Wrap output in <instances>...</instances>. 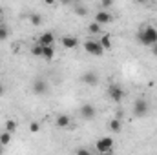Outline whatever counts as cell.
<instances>
[{
  "label": "cell",
  "mask_w": 157,
  "mask_h": 155,
  "mask_svg": "<svg viewBox=\"0 0 157 155\" xmlns=\"http://www.w3.org/2000/svg\"><path fill=\"white\" fill-rule=\"evenodd\" d=\"M137 40L143 46H154L157 44V29L154 26H143L137 33Z\"/></svg>",
  "instance_id": "1"
},
{
  "label": "cell",
  "mask_w": 157,
  "mask_h": 155,
  "mask_svg": "<svg viewBox=\"0 0 157 155\" xmlns=\"http://www.w3.org/2000/svg\"><path fill=\"white\" fill-rule=\"evenodd\" d=\"M84 49H86V53H90L93 57H102L104 55V47L101 46V42L99 40H93V39L84 42Z\"/></svg>",
  "instance_id": "2"
},
{
  "label": "cell",
  "mask_w": 157,
  "mask_h": 155,
  "mask_svg": "<svg viewBox=\"0 0 157 155\" xmlns=\"http://www.w3.org/2000/svg\"><path fill=\"white\" fill-rule=\"evenodd\" d=\"M106 95L113 100V102H121L122 99H124V89H122V86H119L115 82H112L110 86H108V89H106Z\"/></svg>",
  "instance_id": "3"
},
{
  "label": "cell",
  "mask_w": 157,
  "mask_h": 155,
  "mask_svg": "<svg viewBox=\"0 0 157 155\" xmlns=\"http://www.w3.org/2000/svg\"><path fill=\"white\" fill-rule=\"evenodd\" d=\"M95 150L99 153H112L113 152V139L112 137H101L95 142Z\"/></svg>",
  "instance_id": "4"
},
{
  "label": "cell",
  "mask_w": 157,
  "mask_h": 155,
  "mask_svg": "<svg viewBox=\"0 0 157 155\" xmlns=\"http://www.w3.org/2000/svg\"><path fill=\"white\" fill-rule=\"evenodd\" d=\"M148 113V102L144 99H137L133 102V115L135 117H144Z\"/></svg>",
  "instance_id": "5"
},
{
  "label": "cell",
  "mask_w": 157,
  "mask_h": 155,
  "mask_svg": "<svg viewBox=\"0 0 157 155\" xmlns=\"http://www.w3.org/2000/svg\"><path fill=\"white\" fill-rule=\"evenodd\" d=\"M95 113H97V110H95L93 104H82L78 108V115L82 117V119H86V120H91L95 117Z\"/></svg>",
  "instance_id": "6"
},
{
  "label": "cell",
  "mask_w": 157,
  "mask_h": 155,
  "mask_svg": "<svg viewBox=\"0 0 157 155\" xmlns=\"http://www.w3.org/2000/svg\"><path fill=\"white\" fill-rule=\"evenodd\" d=\"M95 22H99L101 26H104V24L113 22V17L108 13V9H101V11H97V13H95Z\"/></svg>",
  "instance_id": "7"
},
{
  "label": "cell",
  "mask_w": 157,
  "mask_h": 155,
  "mask_svg": "<svg viewBox=\"0 0 157 155\" xmlns=\"http://www.w3.org/2000/svg\"><path fill=\"white\" fill-rule=\"evenodd\" d=\"M80 80H82L86 86H97V84H99V75H97L95 71H86Z\"/></svg>",
  "instance_id": "8"
},
{
  "label": "cell",
  "mask_w": 157,
  "mask_h": 155,
  "mask_svg": "<svg viewBox=\"0 0 157 155\" xmlns=\"http://www.w3.org/2000/svg\"><path fill=\"white\" fill-rule=\"evenodd\" d=\"M33 91H35V95H44V93H48V82L42 80V78H37V80L33 82Z\"/></svg>",
  "instance_id": "9"
},
{
  "label": "cell",
  "mask_w": 157,
  "mask_h": 155,
  "mask_svg": "<svg viewBox=\"0 0 157 155\" xmlns=\"http://www.w3.org/2000/svg\"><path fill=\"white\" fill-rule=\"evenodd\" d=\"M62 47H66V49H73V47H77L78 46V39L75 37H71V35H66V37H62Z\"/></svg>",
  "instance_id": "10"
},
{
  "label": "cell",
  "mask_w": 157,
  "mask_h": 155,
  "mask_svg": "<svg viewBox=\"0 0 157 155\" xmlns=\"http://www.w3.org/2000/svg\"><path fill=\"white\" fill-rule=\"evenodd\" d=\"M53 40H55V35L51 31H46V33H42L39 37V44H42V46H51Z\"/></svg>",
  "instance_id": "11"
},
{
  "label": "cell",
  "mask_w": 157,
  "mask_h": 155,
  "mask_svg": "<svg viewBox=\"0 0 157 155\" xmlns=\"http://www.w3.org/2000/svg\"><path fill=\"white\" fill-rule=\"evenodd\" d=\"M55 124H57V128L64 130V128H70L71 120H70V117H68V115H59L57 119H55Z\"/></svg>",
  "instance_id": "12"
},
{
  "label": "cell",
  "mask_w": 157,
  "mask_h": 155,
  "mask_svg": "<svg viewBox=\"0 0 157 155\" xmlns=\"http://www.w3.org/2000/svg\"><path fill=\"white\" fill-rule=\"evenodd\" d=\"M108 128H110V131H113V133H119L121 130H122V120L121 119H112L110 122H108Z\"/></svg>",
  "instance_id": "13"
},
{
  "label": "cell",
  "mask_w": 157,
  "mask_h": 155,
  "mask_svg": "<svg viewBox=\"0 0 157 155\" xmlns=\"http://www.w3.org/2000/svg\"><path fill=\"white\" fill-rule=\"evenodd\" d=\"M42 57H44V59H48V60H51V59L55 57L53 44H51V46H42Z\"/></svg>",
  "instance_id": "14"
},
{
  "label": "cell",
  "mask_w": 157,
  "mask_h": 155,
  "mask_svg": "<svg viewBox=\"0 0 157 155\" xmlns=\"http://www.w3.org/2000/svg\"><path fill=\"white\" fill-rule=\"evenodd\" d=\"M9 142H11V133H9V131L6 130L4 133H0V144H4V146H7Z\"/></svg>",
  "instance_id": "15"
},
{
  "label": "cell",
  "mask_w": 157,
  "mask_h": 155,
  "mask_svg": "<svg viewBox=\"0 0 157 155\" xmlns=\"http://www.w3.org/2000/svg\"><path fill=\"white\" fill-rule=\"evenodd\" d=\"M99 42H101V46H102L104 49H110V47H112V40H110V35H102Z\"/></svg>",
  "instance_id": "16"
},
{
  "label": "cell",
  "mask_w": 157,
  "mask_h": 155,
  "mask_svg": "<svg viewBox=\"0 0 157 155\" xmlns=\"http://www.w3.org/2000/svg\"><path fill=\"white\" fill-rule=\"evenodd\" d=\"M88 31H90L91 35H99V33H101V24H99V22L90 24V26H88Z\"/></svg>",
  "instance_id": "17"
},
{
  "label": "cell",
  "mask_w": 157,
  "mask_h": 155,
  "mask_svg": "<svg viewBox=\"0 0 157 155\" xmlns=\"http://www.w3.org/2000/svg\"><path fill=\"white\" fill-rule=\"evenodd\" d=\"M6 130H7L9 133H13V131L17 130V120H13V119H9V120H6Z\"/></svg>",
  "instance_id": "18"
},
{
  "label": "cell",
  "mask_w": 157,
  "mask_h": 155,
  "mask_svg": "<svg viewBox=\"0 0 157 155\" xmlns=\"http://www.w3.org/2000/svg\"><path fill=\"white\" fill-rule=\"evenodd\" d=\"M75 15H78V17H86L88 15V9L84 7V6H75Z\"/></svg>",
  "instance_id": "19"
},
{
  "label": "cell",
  "mask_w": 157,
  "mask_h": 155,
  "mask_svg": "<svg viewBox=\"0 0 157 155\" xmlns=\"http://www.w3.org/2000/svg\"><path fill=\"white\" fill-rule=\"evenodd\" d=\"M31 53H33L35 57H42V44H39V42H37V44L31 47Z\"/></svg>",
  "instance_id": "20"
},
{
  "label": "cell",
  "mask_w": 157,
  "mask_h": 155,
  "mask_svg": "<svg viewBox=\"0 0 157 155\" xmlns=\"http://www.w3.org/2000/svg\"><path fill=\"white\" fill-rule=\"evenodd\" d=\"M29 20H31L33 26H40V24H42V17H40V15H31Z\"/></svg>",
  "instance_id": "21"
},
{
  "label": "cell",
  "mask_w": 157,
  "mask_h": 155,
  "mask_svg": "<svg viewBox=\"0 0 157 155\" xmlns=\"http://www.w3.org/2000/svg\"><path fill=\"white\" fill-rule=\"evenodd\" d=\"M7 35H9L7 28H6L4 24H0V40H6V39H7Z\"/></svg>",
  "instance_id": "22"
},
{
  "label": "cell",
  "mask_w": 157,
  "mask_h": 155,
  "mask_svg": "<svg viewBox=\"0 0 157 155\" xmlns=\"http://www.w3.org/2000/svg\"><path fill=\"white\" fill-rule=\"evenodd\" d=\"M113 6V0H101V7L102 9H110Z\"/></svg>",
  "instance_id": "23"
},
{
  "label": "cell",
  "mask_w": 157,
  "mask_h": 155,
  "mask_svg": "<svg viewBox=\"0 0 157 155\" xmlns=\"http://www.w3.org/2000/svg\"><path fill=\"white\" fill-rule=\"evenodd\" d=\"M39 130H40V124H39V122H31V124H29V131H31V133H37Z\"/></svg>",
  "instance_id": "24"
},
{
  "label": "cell",
  "mask_w": 157,
  "mask_h": 155,
  "mask_svg": "<svg viewBox=\"0 0 157 155\" xmlns=\"http://www.w3.org/2000/svg\"><path fill=\"white\" fill-rule=\"evenodd\" d=\"M77 153H78V155H88V153H90V150H84V148H78V150H77Z\"/></svg>",
  "instance_id": "25"
},
{
  "label": "cell",
  "mask_w": 157,
  "mask_h": 155,
  "mask_svg": "<svg viewBox=\"0 0 157 155\" xmlns=\"http://www.w3.org/2000/svg\"><path fill=\"white\" fill-rule=\"evenodd\" d=\"M60 4H64V6H70V4H73V0H59Z\"/></svg>",
  "instance_id": "26"
},
{
  "label": "cell",
  "mask_w": 157,
  "mask_h": 155,
  "mask_svg": "<svg viewBox=\"0 0 157 155\" xmlns=\"http://www.w3.org/2000/svg\"><path fill=\"white\" fill-rule=\"evenodd\" d=\"M117 119H122V117H124V112H122V110H117Z\"/></svg>",
  "instance_id": "27"
},
{
  "label": "cell",
  "mask_w": 157,
  "mask_h": 155,
  "mask_svg": "<svg viewBox=\"0 0 157 155\" xmlns=\"http://www.w3.org/2000/svg\"><path fill=\"white\" fill-rule=\"evenodd\" d=\"M44 2H46L48 6H53V4H55V0H44Z\"/></svg>",
  "instance_id": "28"
},
{
  "label": "cell",
  "mask_w": 157,
  "mask_h": 155,
  "mask_svg": "<svg viewBox=\"0 0 157 155\" xmlns=\"http://www.w3.org/2000/svg\"><path fill=\"white\" fill-rule=\"evenodd\" d=\"M152 53H154V55L157 57V44H154V49H152Z\"/></svg>",
  "instance_id": "29"
},
{
  "label": "cell",
  "mask_w": 157,
  "mask_h": 155,
  "mask_svg": "<svg viewBox=\"0 0 157 155\" xmlns=\"http://www.w3.org/2000/svg\"><path fill=\"white\" fill-rule=\"evenodd\" d=\"M4 91H6V89H4V86H2V84H0V97H2V95H4Z\"/></svg>",
  "instance_id": "30"
},
{
  "label": "cell",
  "mask_w": 157,
  "mask_h": 155,
  "mask_svg": "<svg viewBox=\"0 0 157 155\" xmlns=\"http://www.w3.org/2000/svg\"><path fill=\"white\" fill-rule=\"evenodd\" d=\"M135 2H137V4H146L148 0H135Z\"/></svg>",
  "instance_id": "31"
},
{
  "label": "cell",
  "mask_w": 157,
  "mask_h": 155,
  "mask_svg": "<svg viewBox=\"0 0 157 155\" xmlns=\"http://www.w3.org/2000/svg\"><path fill=\"white\" fill-rule=\"evenodd\" d=\"M2 152H4V144H0V153H2Z\"/></svg>",
  "instance_id": "32"
},
{
  "label": "cell",
  "mask_w": 157,
  "mask_h": 155,
  "mask_svg": "<svg viewBox=\"0 0 157 155\" xmlns=\"http://www.w3.org/2000/svg\"><path fill=\"white\" fill-rule=\"evenodd\" d=\"M0 24H2V13H0Z\"/></svg>",
  "instance_id": "33"
}]
</instances>
